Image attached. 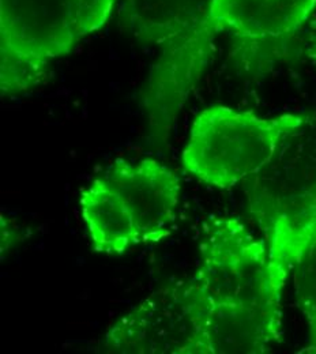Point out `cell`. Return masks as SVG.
<instances>
[{
    "instance_id": "6da1fadb",
    "label": "cell",
    "mask_w": 316,
    "mask_h": 354,
    "mask_svg": "<svg viewBox=\"0 0 316 354\" xmlns=\"http://www.w3.org/2000/svg\"><path fill=\"white\" fill-rule=\"evenodd\" d=\"M213 8L214 0H126L122 6V22L139 40L160 49L142 98L156 146L168 142L210 62L221 33Z\"/></svg>"
},
{
    "instance_id": "7a4b0ae2",
    "label": "cell",
    "mask_w": 316,
    "mask_h": 354,
    "mask_svg": "<svg viewBox=\"0 0 316 354\" xmlns=\"http://www.w3.org/2000/svg\"><path fill=\"white\" fill-rule=\"evenodd\" d=\"M308 118H272L213 105L198 113L181 154L187 174L220 189L236 187L268 167L284 143L301 133Z\"/></svg>"
},
{
    "instance_id": "3957f363",
    "label": "cell",
    "mask_w": 316,
    "mask_h": 354,
    "mask_svg": "<svg viewBox=\"0 0 316 354\" xmlns=\"http://www.w3.org/2000/svg\"><path fill=\"white\" fill-rule=\"evenodd\" d=\"M98 29L80 0H0L1 95L39 86L50 62Z\"/></svg>"
},
{
    "instance_id": "277c9868",
    "label": "cell",
    "mask_w": 316,
    "mask_h": 354,
    "mask_svg": "<svg viewBox=\"0 0 316 354\" xmlns=\"http://www.w3.org/2000/svg\"><path fill=\"white\" fill-rule=\"evenodd\" d=\"M286 142L248 187L250 210L266 234L271 270L284 286L316 236V158L292 153Z\"/></svg>"
},
{
    "instance_id": "5b68a950",
    "label": "cell",
    "mask_w": 316,
    "mask_h": 354,
    "mask_svg": "<svg viewBox=\"0 0 316 354\" xmlns=\"http://www.w3.org/2000/svg\"><path fill=\"white\" fill-rule=\"evenodd\" d=\"M210 301H225L282 313L285 286L272 274L266 240L234 217L206 223L201 266L191 279Z\"/></svg>"
},
{
    "instance_id": "8992f818",
    "label": "cell",
    "mask_w": 316,
    "mask_h": 354,
    "mask_svg": "<svg viewBox=\"0 0 316 354\" xmlns=\"http://www.w3.org/2000/svg\"><path fill=\"white\" fill-rule=\"evenodd\" d=\"M205 303L192 281L158 289L108 327L104 348L118 354H201Z\"/></svg>"
},
{
    "instance_id": "52a82bcc",
    "label": "cell",
    "mask_w": 316,
    "mask_h": 354,
    "mask_svg": "<svg viewBox=\"0 0 316 354\" xmlns=\"http://www.w3.org/2000/svg\"><path fill=\"white\" fill-rule=\"evenodd\" d=\"M105 178L136 222L140 243L157 244L171 236L181 194L180 177L154 158L116 160Z\"/></svg>"
},
{
    "instance_id": "ba28073f",
    "label": "cell",
    "mask_w": 316,
    "mask_h": 354,
    "mask_svg": "<svg viewBox=\"0 0 316 354\" xmlns=\"http://www.w3.org/2000/svg\"><path fill=\"white\" fill-rule=\"evenodd\" d=\"M282 328L284 315L206 299L201 354L268 353L282 342Z\"/></svg>"
},
{
    "instance_id": "9c48e42d",
    "label": "cell",
    "mask_w": 316,
    "mask_h": 354,
    "mask_svg": "<svg viewBox=\"0 0 316 354\" xmlns=\"http://www.w3.org/2000/svg\"><path fill=\"white\" fill-rule=\"evenodd\" d=\"M316 8V0H214L221 32L247 40H275L295 33Z\"/></svg>"
},
{
    "instance_id": "30bf717a",
    "label": "cell",
    "mask_w": 316,
    "mask_h": 354,
    "mask_svg": "<svg viewBox=\"0 0 316 354\" xmlns=\"http://www.w3.org/2000/svg\"><path fill=\"white\" fill-rule=\"evenodd\" d=\"M82 220L95 252L119 257L140 244L127 206L105 177L95 178L80 196Z\"/></svg>"
},
{
    "instance_id": "8fae6325",
    "label": "cell",
    "mask_w": 316,
    "mask_h": 354,
    "mask_svg": "<svg viewBox=\"0 0 316 354\" xmlns=\"http://www.w3.org/2000/svg\"><path fill=\"white\" fill-rule=\"evenodd\" d=\"M292 274L296 301L310 331V344L299 353L316 354V236L293 267Z\"/></svg>"
},
{
    "instance_id": "7c38bea8",
    "label": "cell",
    "mask_w": 316,
    "mask_h": 354,
    "mask_svg": "<svg viewBox=\"0 0 316 354\" xmlns=\"http://www.w3.org/2000/svg\"><path fill=\"white\" fill-rule=\"evenodd\" d=\"M80 1L89 11V14L98 25V28H102L106 24L115 6V0H80Z\"/></svg>"
},
{
    "instance_id": "4fadbf2b",
    "label": "cell",
    "mask_w": 316,
    "mask_h": 354,
    "mask_svg": "<svg viewBox=\"0 0 316 354\" xmlns=\"http://www.w3.org/2000/svg\"><path fill=\"white\" fill-rule=\"evenodd\" d=\"M310 56H311V59H313V62L315 63L316 66V39L315 41H314V44H313V48H311V50H310Z\"/></svg>"
}]
</instances>
